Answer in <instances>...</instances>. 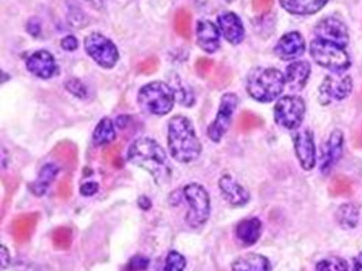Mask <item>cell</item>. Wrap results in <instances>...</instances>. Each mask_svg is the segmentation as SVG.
<instances>
[{
	"instance_id": "6da1fadb",
	"label": "cell",
	"mask_w": 362,
	"mask_h": 271,
	"mask_svg": "<svg viewBox=\"0 0 362 271\" xmlns=\"http://www.w3.org/2000/svg\"><path fill=\"white\" fill-rule=\"evenodd\" d=\"M129 162L140 169L148 171L155 182L165 185L170 179V166L163 148L151 138H139L128 152Z\"/></svg>"
},
{
	"instance_id": "7a4b0ae2",
	"label": "cell",
	"mask_w": 362,
	"mask_h": 271,
	"mask_svg": "<svg viewBox=\"0 0 362 271\" xmlns=\"http://www.w3.org/2000/svg\"><path fill=\"white\" fill-rule=\"evenodd\" d=\"M168 148L171 156L181 163H190L199 156L201 143L192 122L186 117L177 116L170 121Z\"/></svg>"
},
{
	"instance_id": "3957f363",
	"label": "cell",
	"mask_w": 362,
	"mask_h": 271,
	"mask_svg": "<svg viewBox=\"0 0 362 271\" xmlns=\"http://www.w3.org/2000/svg\"><path fill=\"white\" fill-rule=\"evenodd\" d=\"M285 76L276 68H258L254 69L248 76L247 91L255 101L272 102L285 87Z\"/></svg>"
},
{
	"instance_id": "277c9868",
	"label": "cell",
	"mask_w": 362,
	"mask_h": 271,
	"mask_svg": "<svg viewBox=\"0 0 362 271\" xmlns=\"http://www.w3.org/2000/svg\"><path fill=\"white\" fill-rule=\"evenodd\" d=\"M175 102L174 90L163 82H152L139 92L140 106L155 116H165L171 112Z\"/></svg>"
},
{
	"instance_id": "5b68a950",
	"label": "cell",
	"mask_w": 362,
	"mask_h": 271,
	"mask_svg": "<svg viewBox=\"0 0 362 271\" xmlns=\"http://www.w3.org/2000/svg\"><path fill=\"white\" fill-rule=\"evenodd\" d=\"M311 56L319 66L334 72H344L350 67L349 56L342 47L320 38L311 42Z\"/></svg>"
},
{
	"instance_id": "8992f818",
	"label": "cell",
	"mask_w": 362,
	"mask_h": 271,
	"mask_svg": "<svg viewBox=\"0 0 362 271\" xmlns=\"http://www.w3.org/2000/svg\"><path fill=\"white\" fill-rule=\"evenodd\" d=\"M185 198L190 205L186 221L192 228L202 227L211 215V201L208 191L199 185L192 183L183 188Z\"/></svg>"
},
{
	"instance_id": "52a82bcc",
	"label": "cell",
	"mask_w": 362,
	"mask_h": 271,
	"mask_svg": "<svg viewBox=\"0 0 362 271\" xmlns=\"http://www.w3.org/2000/svg\"><path fill=\"white\" fill-rule=\"evenodd\" d=\"M86 52L103 68H113L118 61V51L115 44L99 33H91L84 40Z\"/></svg>"
},
{
	"instance_id": "ba28073f",
	"label": "cell",
	"mask_w": 362,
	"mask_h": 271,
	"mask_svg": "<svg viewBox=\"0 0 362 271\" xmlns=\"http://www.w3.org/2000/svg\"><path fill=\"white\" fill-rule=\"evenodd\" d=\"M305 103L300 97H284L274 107L276 122L286 129H296L304 119Z\"/></svg>"
},
{
	"instance_id": "9c48e42d",
	"label": "cell",
	"mask_w": 362,
	"mask_h": 271,
	"mask_svg": "<svg viewBox=\"0 0 362 271\" xmlns=\"http://www.w3.org/2000/svg\"><path fill=\"white\" fill-rule=\"evenodd\" d=\"M238 102H239V100L235 94H226L221 98L217 117L211 124V126L208 129V135L214 143H218L223 138V136L226 135V132L230 126L232 114H233V112L238 106Z\"/></svg>"
},
{
	"instance_id": "30bf717a",
	"label": "cell",
	"mask_w": 362,
	"mask_h": 271,
	"mask_svg": "<svg viewBox=\"0 0 362 271\" xmlns=\"http://www.w3.org/2000/svg\"><path fill=\"white\" fill-rule=\"evenodd\" d=\"M315 34L317 38L329 41L332 44H337L342 48H345L349 44V33L345 23L337 18L329 17L322 19L315 29Z\"/></svg>"
},
{
	"instance_id": "8fae6325",
	"label": "cell",
	"mask_w": 362,
	"mask_h": 271,
	"mask_svg": "<svg viewBox=\"0 0 362 271\" xmlns=\"http://www.w3.org/2000/svg\"><path fill=\"white\" fill-rule=\"evenodd\" d=\"M353 82L350 76H341V78H332L327 76L320 85V100L323 102H329V100H345L346 97L351 92Z\"/></svg>"
},
{
	"instance_id": "7c38bea8",
	"label": "cell",
	"mask_w": 362,
	"mask_h": 271,
	"mask_svg": "<svg viewBox=\"0 0 362 271\" xmlns=\"http://www.w3.org/2000/svg\"><path fill=\"white\" fill-rule=\"evenodd\" d=\"M295 151L301 167L307 171L313 169L316 163V151L313 144V136L310 131L298 132L295 138Z\"/></svg>"
},
{
	"instance_id": "4fadbf2b",
	"label": "cell",
	"mask_w": 362,
	"mask_h": 271,
	"mask_svg": "<svg viewBox=\"0 0 362 271\" xmlns=\"http://www.w3.org/2000/svg\"><path fill=\"white\" fill-rule=\"evenodd\" d=\"M305 51V42L297 32L285 34L276 45V54L281 60H295Z\"/></svg>"
},
{
	"instance_id": "5bb4252c",
	"label": "cell",
	"mask_w": 362,
	"mask_h": 271,
	"mask_svg": "<svg viewBox=\"0 0 362 271\" xmlns=\"http://www.w3.org/2000/svg\"><path fill=\"white\" fill-rule=\"evenodd\" d=\"M28 69L41 79H49L57 73V66L49 52H35L28 59Z\"/></svg>"
},
{
	"instance_id": "9a60e30c",
	"label": "cell",
	"mask_w": 362,
	"mask_h": 271,
	"mask_svg": "<svg viewBox=\"0 0 362 271\" xmlns=\"http://www.w3.org/2000/svg\"><path fill=\"white\" fill-rule=\"evenodd\" d=\"M344 151V135L341 131H334L323 148L322 153V162L320 167L323 172H329L332 169L337 162L341 159Z\"/></svg>"
},
{
	"instance_id": "2e32d148",
	"label": "cell",
	"mask_w": 362,
	"mask_h": 271,
	"mask_svg": "<svg viewBox=\"0 0 362 271\" xmlns=\"http://www.w3.org/2000/svg\"><path fill=\"white\" fill-rule=\"evenodd\" d=\"M217 26L224 35V38L230 44L236 45L243 41V38H245L243 23L240 20V18L235 16L233 13H226V14L220 16L217 19Z\"/></svg>"
},
{
	"instance_id": "e0dca14e",
	"label": "cell",
	"mask_w": 362,
	"mask_h": 271,
	"mask_svg": "<svg viewBox=\"0 0 362 271\" xmlns=\"http://www.w3.org/2000/svg\"><path fill=\"white\" fill-rule=\"evenodd\" d=\"M218 186L224 198L233 206H243L250 200V194L245 190V187L240 186L230 175L221 176Z\"/></svg>"
},
{
	"instance_id": "ac0fdd59",
	"label": "cell",
	"mask_w": 362,
	"mask_h": 271,
	"mask_svg": "<svg viewBox=\"0 0 362 271\" xmlns=\"http://www.w3.org/2000/svg\"><path fill=\"white\" fill-rule=\"evenodd\" d=\"M197 41L202 51L214 53L220 48L218 28H216L209 20H199L197 26Z\"/></svg>"
},
{
	"instance_id": "d6986e66",
	"label": "cell",
	"mask_w": 362,
	"mask_h": 271,
	"mask_svg": "<svg viewBox=\"0 0 362 271\" xmlns=\"http://www.w3.org/2000/svg\"><path fill=\"white\" fill-rule=\"evenodd\" d=\"M232 271H272L269 259L259 254H246L236 258L232 265Z\"/></svg>"
},
{
	"instance_id": "ffe728a7",
	"label": "cell",
	"mask_w": 362,
	"mask_h": 271,
	"mask_svg": "<svg viewBox=\"0 0 362 271\" xmlns=\"http://www.w3.org/2000/svg\"><path fill=\"white\" fill-rule=\"evenodd\" d=\"M54 160L63 169L72 171L78 164V148L71 141H62L53 150Z\"/></svg>"
},
{
	"instance_id": "44dd1931",
	"label": "cell",
	"mask_w": 362,
	"mask_h": 271,
	"mask_svg": "<svg viewBox=\"0 0 362 271\" xmlns=\"http://www.w3.org/2000/svg\"><path fill=\"white\" fill-rule=\"evenodd\" d=\"M329 0H280L281 6L291 14L310 16L320 11Z\"/></svg>"
},
{
	"instance_id": "7402d4cb",
	"label": "cell",
	"mask_w": 362,
	"mask_h": 271,
	"mask_svg": "<svg viewBox=\"0 0 362 271\" xmlns=\"http://www.w3.org/2000/svg\"><path fill=\"white\" fill-rule=\"evenodd\" d=\"M262 231V222L258 219L240 221L236 227V236L243 246H252L258 241Z\"/></svg>"
},
{
	"instance_id": "603a6c76",
	"label": "cell",
	"mask_w": 362,
	"mask_h": 271,
	"mask_svg": "<svg viewBox=\"0 0 362 271\" xmlns=\"http://www.w3.org/2000/svg\"><path fill=\"white\" fill-rule=\"evenodd\" d=\"M311 73V66L307 61H296L286 68V82L292 90H301L307 85Z\"/></svg>"
},
{
	"instance_id": "cb8c5ba5",
	"label": "cell",
	"mask_w": 362,
	"mask_h": 271,
	"mask_svg": "<svg viewBox=\"0 0 362 271\" xmlns=\"http://www.w3.org/2000/svg\"><path fill=\"white\" fill-rule=\"evenodd\" d=\"M57 172H59V169H57L56 164H52V163L45 164L40 171L38 178L35 179V182L30 185V190H32L34 195H38V197L44 195L47 193L48 187L50 186V183L53 182V179L56 178Z\"/></svg>"
},
{
	"instance_id": "d4e9b609",
	"label": "cell",
	"mask_w": 362,
	"mask_h": 271,
	"mask_svg": "<svg viewBox=\"0 0 362 271\" xmlns=\"http://www.w3.org/2000/svg\"><path fill=\"white\" fill-rule=\"evenodd\" d=\"M37 224V215H23L18 217L14 222V236L18 241H25L33 234L34 227Z\"/></svg>"
},
{
	"instance_id": "484cf974",
	"label": "cell",
	"mask_w": 362,
	"mask_h": 271,
	"mask_svg": "<svg viewBox=\"0 0 362 271\" xmlns=\"http://www.w3.org/2000/svg\"><path fill=\"white\" fill-rule=\"evenodd\" d=\"M94 143L98 145H105L112 143L115 138V125L109 119H100L98 126L94 131Z\"/></svg>"
},
{
	"instance_id": "4316f807",
	"label": "cell",
	"mask_w": 362,
	"mask_h": 271,
	"mask_svg": "<svg viewBox=\"0 0 362 271\" xmlns=\"http://www.w3.org/2000/svg\"><path fill=\"white\" fill-rule=\"evenodd\" d=\"M358 207L353 203L342 205L337 212V220L344 228H354L358 222Z\"/></svg>"
},
{
	"instance_id": "83f0119b",
	"label": "cell",
	"mask_w": 362,
	"mask_h": 271,
	"mask_svg": "<svg viewBox=\"0 0 362 271\" xmlns=\"http://www.w3.org/2000/svg\"><path fill=\"white\" fill-rule=\"evenodd\" d=\"M174 25H175L177 33L180 34L181 37L186 40H189L192 37V14L187 10L181 8L177 11Z\"/></svg>"
},
{
	"instance_id": "f1b7e54d",
	"label": "cell",
	"mask_w": 362,
	"mask_h": 271,
	"mask_svg": "<svg viewBox=\"0 0 362 271\" xmlns=\"http://www.w3.org/2000/svg\"><path fill=\"white\" fill-rule=\"evenodd\" d=\"M329 193L334 197H347L353 193V185L345 176H335L329 182Z\"/></svg>"
},
{
	"instance_id": "f546056e",
	"label": "cell",
	"mask_w": 362,
	"mask_h": 271,
	"mask_svg": "<svg viewBox=\"0 0 362 271\" xmlns=\"http://www.w3.org/2000/svg\"><path fill=\"white\" fill-rule=\"evenodd\" d=\"M186 267V259L177 251H170L165 255V262L158 267V271H183Z\"/></svg>"
},
{
	"instance_id": "4dcf8cb0",
	"label": "cell",
	"mask_w": 362,
	"mask_h": 271,
	"mask_svg": "<svg viewBox=\"0 0 362 271\" xmlns=\"http://www.w3.org/2000/svg\"><path fill=\"white\" fill-rule=\"evenodd\" d=\"M264 125V121L257 114L251 112H243L239 117V131L240 132H251L257 128H261Z\"/></svg>"
},
{
	"instance_id": "1f68e13d",
	"label": "cell",
	"mask_w": 362,
	"mask_h": 271,
	"mask_svg": "<svg viewBox=\"0 0 362 271\" xmlns=\"http://www.w3.org/2000/svg\"><path fill=\"white\" fill-rule=\"evenodd\" d=\"M316 271H349V266L341 258H329L316 265Z\"/></svg>"
},
{
	"instance_id": "d6a6232c",
	"label": "cell",
	"mask_w": 362,
	"mask_h": 271,
	"mask_svg": "<svg viewBox=\"0 0 362 271\" xmlns=\"http://www.w3.org/2000/svg\"><path fill=\"white\" fill-rule=\"evenodd\" d=\"M121 144H115V145H110L107 147L102 156H103V160L109 164H113L115 167H122V160H121Z\"/></svg>"
},
{
	"instance_id": "836d02e7",
	"label": "cell",
	"mask_w": 362,
	"mask_h": 271,
	"mask_svg": "<svg viewBox=\"0 0 362 271\" xmlns=\"http://www.w3.org/2000/svg\"><path fill=\"white\" fill-rule=\"evenodd\" d=\"M71 239H72L71 229L66 228V227L57 228L53 232V243L57 248H68L69 244H71Z\"/></svg>"
},
{
	"instance_id": "e575fe53",
	"label": "cell",
	"mask_w": 362,
	"mask_h": 271,
	"mask_svg": "<svg viewBox=\"0 0 362 271\" xmlns=\"http://www.w3.org/2000/svg\"><path fill=\"white\" fill-rule=\"evenodd\" d=\"M66 90L72 94V95H76L79 98H86L87 97V88L86 85H83L81 80L78 79H71L66 82Z\"/></svg>"
},
{
	"instance_id": "d590c367",
	"label": "cell",
	"mask_w": 362,
	"mask_h": 271,
	"mask_svg": "<svg viewBox=\"0 0 362 271\" xmlns=\"http://www.w3.org/2000/svg\"><path fill=\"white\" fill-rule=\"evenodd\" d=\"M158 67H159L158 59H156V57H148V59H146L144 61H141V63L139 64L137 69H139L140 73L151 75V73H153V72L158 71Z\"/></svg>"
},
{
	"instance_id": "8d00e7d4",
	"label": "cell",
	"mask_w": 362,
	"mask_h": 271,
	"mask_svg": "<svg viewBox=\"0 0 362 271\" xmlns=\"http://www.w3.org/2000/svg\"><path fill=\"white\" fill-rule=\"evenodd\" d=\"M214 63L209 59H199L196 64V69H197V73L202 78H206L212 69H214Z\"/></svg>"
},
{
	"instance_id": "74e56055",
	"label": "cell",
	"mask_w": 362,
	"mask_h": 271,
	"mask_svg": "<svg viewBox=\"0 0 362 271\" xmlns=\"http://www.w3.org/2000/svg\"><path fill=\"white\" fill-rule=\"evenodd\" d=\"M149 260L146 256H141V255H137L134 256L132 260L129 262L128 265V270L131 271H140L146 270L147 266H148Z\"/></svg>"
},
{
	"instance_id": "f35d334b",
	"label": "cell",
	"mask_w": 362,
	"mask_h": 271,
	"mask_svg": "<svg viewBox=\"0 0 362 271\" xmlns=\"http://www.w3.org/2000/svg\"><path fill=\"white\" fill-rule=\"evenodd\" d=\"M274 0H252V8L258 14H266L272 10Z\"/></svg>"
},
{
	"instance_id": "ab89813d",
	"label": "cell",
	"mask_w": 362,
	"mask_h": 271,
	"mask_svg": "<svg viewBox=\"0 0 362 271\" xmlns=\"http://www.w3.org/2000/svg\"><path fill=\"white\" fill-rule=\"evenodd\" d=\"M57 194H59V197L62 200H68L71 197V194H72V183H71L69 178H64L60 182L59 188H57Z\"/></svg>"
},
{
	"instance_id": "60d3db41",
	"label": "cell",
	"mask_w": 362,
	"mask_h": 271,
	"mask_svg": "<svg viewBox=\"0 0 362 271\" xmlns=\"http://www.w3.org/2000/svg\"><path fill=\"white\" fill-rule=\"evenodd\" d=\"M98 183L95 182H87L81 187V193L86 197H90V195H94L97 191H98Z\"/></svg>"
},
{
	"instance_id": "b9f144b4",
	"label": "cell",
	"mask_w": 362,
	"mask_h": 271,
	"mask_svg": "<svg viewBox=\"0 0 362 271\" xmlns=\"http://www.w3.org/2000/svg\"><path fill=\"white\" fill-rule=\"evenodd\" d=\"M62 47L66 51H75L78 48V40L75 37H72V35H68L62 41Z\"/></svg>"
},
{
	"instance_id": "7bdbcfd3",
	"label": "cell",
	"mask_w": 362,
	"mask_h": 271,
	"mask_svg": "<svg viewBox=\"0 0 362 271\" xmlns=\"http://www.w3.org/2000/svg\"><path fill=\"white\" fill-rule=\"evenodd\" d=\"M0 259H1V269H7L10 262H11V258H10V253L8 250L6 248V246H1V251H0Z\"/></svg>"
},
{
	"instance_id": "ee69618b",
	"label": "cell",
	"mask_w": 362,
	"mask_h": 271,
	"mask_svg": "<svg viewBox=\"0 0 362 271\" xmlns=\"http://www.w3.org/2000/svg\"><path fill=\"white\" fill-rule=\"evenodd\" d=\"M198 4H199V7H202V8H208V7H214L216 8L217 6H216V0H197ZM218 3H220V0H217ZM218 8V7H217Z\"/></svg>"
},
{
	"instance_id": "f6af8a7d",
	"label": "cell",
	"mask_w": 362,
	"mask_h": 271,
	"mask_svg": "<svg viewBox=\"0 0 362 271\" xmlns=\"http://www.w3.org/2000/svg\"><path fill=\"white\" fill-rule=\"evenodd\" d=\"M353 271H362V254L358 255V256L356 258Z\"/></svg>"
},
{
	"instance_id": "bcb514c9",
	"label": "cell",
	"mask_w": 362,
	"mask_h": 271,
	"mask_svg": "<svg viewBox=\"0 0 362 271\" xmlns=\"http://www.w3.org/2000/svg\"><path fill=\"white\" fill-rule=\"evenodd\" d=\"M140 206H143L144 209H148L149 206H151V203L148 201V198H146V197H143V198H140Z\"/></svg>"
},
{
	"instance_id": "7dc6e473",
	"label": "cell",
	"mask_w": 362,
	"mask_h": 271,
	"mask_svg": "<svg viewBox=\"0 0 362 271\" xmlns=\"http://www.w3.org/2000/svg\"><path fill=\"white\" fill-rule=\"evenodd\" d=\"M361 144H362V137H361Z\"/></svg>"
}]
</instances>
